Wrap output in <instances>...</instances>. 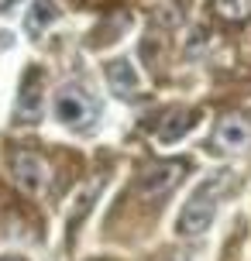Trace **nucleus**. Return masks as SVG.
I'll list each match as a JSON object with an SVG mask.
<instances>
[{
    "instance_id": "obj_1",
    "label": "nucleus",
    "mask_w": 251,
    "mask_h": 261,
    "mask_svg": "<svg viewBox=\"0 0 251 261\" xmlns=\"http://www.w3.org/2000/svg\"><path fill=\"white\" fill-rule=\"evenodd\" d=\"M227 182H234V175H231V172H217L213 179H207L196 193L186 199L183 217H179V223H175V227H179V234L196 237V234H203V230L210 227L213 217H217L220 199L227 196Z\"/></svg>"
},
{
    "instance_id": "obj_2",
    "label": "nucleus",
    "mask_w": 251,
    "mask_h": 261,
    "mask_svg": "<svg viewBox=\"0 0 251 261\" xmlns=\"http://www.w3.org/2000/svg\"><path fill=\"white\" fill-rule=\"evenodd\" d=\"M100 117V107L93 100L90 93L76 86V83H66L62 90L55 93V120L62 127H72V130H90Z\"/></svg>"
},
{
    "instance_id": "obj_3",
    "label": "nucleus",
    "mask_w": 251,
    "mask_h": 261,
    "mask_svg": "<svg viewBox=\"0 0 251 261\" xmlns=\"http://www.w3.org/2000/svg\"><path fill=\"white\" fill-rule=\"evenodd\" d=\"M186 175H189V162H186V158H162V162H152V165H145L141 175H138V196L159 203V199H165L175 186L183 182Z\"/></svg>"
},
{
    "instance_id": "obj_4",
    "label": "nucleus",
    "mask_w": 251,
    "mask_h": 261,
    "mask_svg": "<svg viewBox=\"0 0 251 261\" xmlns=\"http://www.w3.org/2000/svg\"><path fill=\"white\" fill-rule=\"evenodd\" d=\"M210 144L213 151H224V155H238L251 144V120L238 110H231L224 117L217 120V127L210 134Z\"/></svg>"
},
{
    "instance_id": "obj_5",
    "label": "nucleus",
    "mask_w": 251,
    "mask_h": 261,
    "mask_svg": "<svg viewBox=\"0 0 251 261\" xmlns=\"http://www.w3.org/2000/svg\"><path fill=\"white\" fill-rule=\"evenodd\" d=\"M41 110H45L41 69H38V65H28L24 79H21V86H17V110H14V117L21 120V124H31V120L41 117Z\"/></svg>"
},
{
    "instance_id": "obj_6",
    "label": "nucleus",
    "mask_w": 251,
    "mask_h": 261,
    "mask_svg": "<svg viewBox=\"0 0 251 261\" xmlns=\"http://www.w3.org/2000/svg\"><path fill=\"white\" fill-rule=\"evenodd\" d=\"M11 175L24 193L35 196V193L45 189V182H48V165H45V158H41L38 151L21 148V151H14V158H11Z\"/></svg>"
},
{
    "instance_id": "obj_7",
    "label": "nucleus",
    "mask_w": 251,
    "mask_h": 261,
    "mask_svg": "<svg viewBox=\"0 0 251 261\" xmlns=\"http://www.w3.org/2000/svg\"><path fill=\"white\" fill-rule=\"evenodd\" d=\"M104 76H107L110 93L120 96V100H128V96H134V93L141 90V76L134 72V65L128 62V59H114V62H107L104 65Z\"/></svg>"
},
{
    "instance_id": "obj_8",
    "label": "nucleus",
    "mask_w": 251,
    "mask_h": 261,
    "mask_svg": "<svg viewBox=\"0 0 251 261\" xmlns=\"http://www.w3.org/2000/svg\"><path fill=\"white\" fill-rule=\"evenodd\" d=\"M196 120H199V110H193V107H175V110H169L159 124V141H165V144L179 141L186 130H193Z\"/></svg>"
},
{
    "instance_id": "obj_9",
    "label": "nucleus",
    "mask_w": 251,
    "mask_h": 261,
    "mask_svg": "<svg viewBox=\"0 0 251 261\" xmlns=\"http://www.w3.org/2000/svg\"><path fill=\"white\" fill-rule=\"evenodd\" d=\"M55 17H59V7H55V0H35V4H31V11H28V17H24L28 35H31V38H38L45 28H52V24H55Z\"/></svg>"
},
{
    "instance_id": "obj_10",
    "label": "nucleus",
    "mask_w": 251,
    "mask_h": 261,
    "mask_svg": "<svg viewBox=\"0 0 251 261\" xmlns=\"http://www.w3.org/2000/svg\"><path fill=\"white\" fill-rule=\"evenodd\" d=\"M210 14L224 24H244L251 17V0H210Z\"/></svg>"
},
{
    "instance_id": "obj_11",
    "label": "nucleus",
    "mask_w": 251,
    "mask_h": 261,
    "mask_svg": "<svg viewBox=\"0 0 251 261\" xmlns=\"http://www.w3.org/2000/svg\"><path fill=\"white\" fill-rule=\"evenodd\" d=\"M152 21L162 28H175L183 21V7L175 4V0H159L155 7H152Z\"/></svg>"
},
{
    "instance_id": "obj_12",
    "label": "nucleus",
    "mask_w": 251,
    "mask_h": 261,
    "mask_svg": "<svg viewBox=\"0 0 251 261\" xmlns=\"http://www.w3.org/2000/svg\"><path fill=\"white\" fill-rule=\"evenodd\" d=\"M0 261H24V258H21V254H4Z\"/></svg>"
},
{
    "instance_id": "obj_13",
    "label": "nucleus",
    "mask_w": 251,
    "mask_h": 261,
    "mask_svg": "<svg viewBox=\"0 0 251 261\" xmlns=\"http://www.w3.org/2000/svg\"><path fill=\"white\" fill-rule=\"evenodd\" d=\"M17 0H0V11H7V7H14Z\"/></svg>"
}]
</instances>
